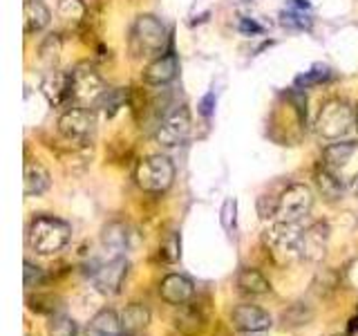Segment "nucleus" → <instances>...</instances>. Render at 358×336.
<instances>
[{"mask_svg": "<svg viewBox=\"0 0 358 336\" xmlns=\"http://www.w3.org/2000/svg\"><path fill=\"white\" fill-rule=\"evenodd\" d=\"M72 229L70 224L54 216H38L34 218L27 229V244L41 255H50L61 251L70 242Z\"/></svg>", "mask_w": 358, "mask_h": 336, "instance_id": "obj_1", "label": "nucleus"}, {"mask_svg": "<svg viewBox=\"0 0 358 336\" xmlns=\"http://www.w3.org/2000/svg\"><path fill=\"white\" fill-rule=\"evenodd\" d=\"M168 45V29L164 22L152 14H141L130 29V48L137 56L157 59Z\"/></svg>", "mask_w": 358, "mask_h": 336, "instance_id": "obj_2", "label": "nucleus"}, {"mask_svg": "<svg viewBox=\"0 0 358 336\" xmlns=\"http://www.w3.org/2000/svg\"><path fill=\"white\" fill-rule=\"evenodd\" d=\"M352 126H354V108L345 99H329L320 106L316 117L318 137L338 141L350 132Z\"/></svg>", "mask_w": 358, "mask_h": 336, "instance_id": "obj_3", "label": "nucleus"}, {"mask_svg": "<svg viewBox=\"0 0 358 336\" xmlns=\"http://www.w3.org/2000/svg\"><path fill=\"white\" fill-rule=\"evenodd\" d=\"M300 222H275L264 231V244L280 265H289L300 258Z\"/></svg>", "mask_w": 358, "mask_h": 336, "instance_id": "obj_4", "label": "nucleus"}, {"mask_svg": "<svg viewBox=\"0 0 358 336\" xmlns=\"http://www.w3.org/2000/svg\"><path fill=\"white\" fill-rule=\"evenodd\" d=\"M108 94V85L90 65H78L72 72V104L87 110H96Z\"/></svg>", "mask_w": 358, "mask_h": 336, "instance_id": "obj_5", "label": "nucleus"}, {"mask_svg": "<svg viewBox=\"0 0 358 336\" xmlns=\"http://www.w3.org/2000/svg\"><path fill=\"white\" fill-rule=\"evenodd\" d=\"M134 179H137L139 188L148 190V193H164L173 186L175 166L166 155H150L134 168Z\"/></svg>", "mask_w": 358, "mask_h": 336, "instance_id": "obj_6", "label": "nucleus"}, {"mask_svg": "<svg viewBox=\"0 0 358 336\" xmlns=\"http://www.w3.org/2000/svg\"><path fill=\"white\" fill-rule=\"evenodd\" d=\"M94 110H87L81 106H74L65 110L59 119V132L61 137L72 146H87L94 134Z\"/></svg>", "mask_w": 358, "mask_h": 336, "instance_id": "obj_7", "label": "nucleus"}, {"mask_svg": "<svg viewBox=\"0 0 358 336\" xmlns=\"http://www.w3.org/2000/svg\"><path fill=\"white\" fill-rule=\"evenodd\" d=\"M313 206V190L307 184H291L278 197V222H300Z\"/></svg>", "mask_w": 358, "mask_h": 336, "instance_id": "obj_8", "label": "nucleus"}, {"mask_svg": "<svg viewBox=\"0 0 358 336\" xmlns=\"http://www.w3.org/2000/svg\"><path fill=\"white\" fill-rule=\"evenodd\" d=\"M128 276V260L123 255H112L108 262L94 269V287L106 296H115Z\"/></svg>", "mask_w": 358, "mask_h": 336, "instance_id": "obj_9", "label": "nucleus"}, {"mask_svg": "<svg viewBox=\"0 0 358 336\" xmlns=\"http://www.w3.org/2000/svg\"><path fill=\"white\" fill-rule=\"evenodd\" d=\"M188 132H190V115L186 108H179L162 121V126L155 132V139L164 148H175V146L186 141Z\"/></svg>", "mask_w": 358, "mask_h": 336, "instance_id": "obj_10", "label": "nucleus"}, {"mask_svg": "<svg viewBox=\"0 0 358 336\" xmlns=\"http://www.w3.org/2000/svg\"><path fill=\"white\" fill-rule=\"evenodd\" d=\"M329 224L313 222L311 227L302 229L300 238V258H305L309 262H320L329 246Z\"/></svg>", "mask_w": 358, "mask_h": 336, "instance_id": "obj_11", "label": "nucleus"}, {"mask_svg": "<svg viewBox=\"0 0 358 336\" xmlns=\"http://www.w3.org/2000/svg\"><path fill=\"white\" fill-rule=\"evenodd\" d=\"M41 92L54 108H61L72 101V72L52 70L43 76Z\"/></svg>", "mask_w": 358, "mask_h": 336, "instance_id": "obj_12", "label": "nucleus"}, {"mask_svg": "<svg viewBox=\"0 0 358 336\" xmlns=\"http://www.w3.org/2000/svg\"><path fill=\"white\" fill-rule=\"evenodd\" d=\"M159 294H162V298L168 302V305L182 307V305H186L190 298H193L195 285H193V280L182 276V274H171V276H166L162 280Z\"/></svg>", "mask_w": 358, "mask_h": 336, "instance_id": "obj_13", "label": "nucleus"}, {"mask_svg": "<svg viewBox=\"0 0 358 336\" xmlns=\"http://www.w3.org/2000/svg\"><path fill=\"white\" fill-rule=\"evenodd\" d=\"M233 325L242 332H264L271 328V316L257 305H238L233 309Z\"/></svg>", "mask_w": 358, "mask_h": 336, "instance_id": "obj_14", "label": "nucleus"}, {"mask_svg": "<svg viewBox=\"0 0 358 336\" xmlns=\"http://www.w3.org/2000/svg\"><path fill=\"white\" fill-rule=\"evenodd\" d=\"M177 70H179L177 56L168 52V54L157 56V59H152L148 65H145L143 81L150 85H166L177 76Z\"/></svg>", "mask_w": 358, "mask_h": 336, "instance_id": "obj_15", "label": "nucleus"}, {"mask_svg": "<svg viewBox=\"0 0 358 336\" xmlns=\"http://www.w3.org/2000/svg\"><path fill=\"white\" fill-rule=\"evenodd\" d=\"M22 184H25V195H43L50 188L52 177L41 162L27 160L25 162V173H22Z\"/></svg>", "mask_w": 358, "mask_h": 336, "instance_id": "obj_16", "label": "nucleus"}, {"mask_svg": "<svg viewBox=\"0 0 358 336\" xmlns=\"http://www.w3.org/2000/svg\"><path fill=\"white\" fill-rule=\"evenodd\" d=\"M316 186L320 190V195L329 202H336L345 195V182L338 177V171H331L324 164L316 171Z\"/></svg>", "mask_w": 358, "mask_h": 336, "instance_id": "obj_17", "label": "nucleus"}, {"mask_svg": "<svg viewBox=\"0 0 358 336\" xmlns=\"http://www.w3.org/2000/svg\"><path fill=\"white\" fill-rule=\"evenodd\" d=\"M85 336H126V334H123V325L117 314L103 309L90 321Z\"/></svg>", "mask_w": 358, "mask_h": 336, "instance_id": "obj_18", "label": "nucleus"}, {"mask_svg": "<svg viewBox=\"0 0 358 336\" xmlns=\"http://www.w3.org/2000/svg\"><path fill=\"white\" fill-rule=\"evenodd\" d=\"M150 323V312L143 305H137L132 302L121 314V325H123V334L126 336H139Z\"/></svg>", "mask_w": 358, "mask_h": 336, "instance_id": "obj_19", "label": "nucleus"}, {"mask_svg": "<svg viewBox=\"0 0 358 336\" xmlns=\"http://www.w3.org/2000/svg\"><path fill=\"white\" fill-rule=\"evenodd\" d=\"M22 18H25V31L27 34H36L50 25V9L45 7L41 0H25V7H22Z\"/></svg>", "mask_w": 358, "mask_h": 336, "instance_id": "obj_20", "label": "nucleus"}, {"mask_svg": "<svg viewBox=\"0 0 358 336\" xmlns=\"http://www.w3.org/2000/svg\"><path fill=\"white\" fill-rule=\"evenodd\" d=\"M101 240H103L106 249L112 251V255H121L130 244V229L121 222H112L103 229V238Z\"/></svg>", "mask_w": 358, "mask_h": 336, "instance_id": "obj_21", "label": "nucleus"}, {"mask_svg": "<svg viewBox=\"0 0 358 336\" xmlns=\"http://www.w3.org/2000/svg\"><path fill=\"white\" fill-rule=\"evenodd\" d=\"M356 153V144L354 141H338V144H331L324 148L322 153V164L331 168V171H341L347 164H350L352 155Z\"/></svg>", "mask_w": 358, "mask_h": 336, "instance_id": "obj_22", "label": "nucleus"}, {"mask_svg": "<svg viewBox=\"0 0 358 336\" xmlns=\"http://www.w3.org/2000/svg\"><path fill=\"white\" fill-rule=\"evenodd\" d=\"M238 287L244 291V294H251V296H262L271 291V283L257 272L253 267H246L238 274Z\"/></svg>", "mask_w": 358, "mask_h": 336, "instance_id": "obj_23", "label": "nucleus"}, {"mask_svg": "<svg viewBox=\"0 0 358 336\" xmlns=\"http://www.w3.org/2000/svg\"><path fill=\"white\" fill-rule=\"evenodd\" d=\"M204 316H201V312L195 309V307H182V312L175 316V328L182 332V334H188V336H195L204 330Z\"/></svg>", "mask_w": 358, "mask_h": 336, "instance_id": "obj_24", "label": "nucleus"}, {"mask_svg": "<svg viewBox=\"0 0 358 336\" xmlns=\"http://www.w3.org/2000/svg\"><path fill=\"white\" fill-rule=\"evenodd\" d=\"M59 16L65 20V22H81L85 16H87V7L83 0H61L59 3Z\"/></svg>", "mask_w": 358, "mask_h": 336, "instance_id": "obj_25", "label": "nucleus"}, {"mask_svg": "<svg viewBox=\"0 0 358 336\" xmlns=\"http://www.w3.org/2000/svg\"><path fill=\"white\" fill-rule=\"evenodd\" d=\"M59 54H61V38L56 36V34H50V36L45 38L41 45V59L45 63L54 65L56 61H59Z\"/></svg>", "mask_w": 358, "mask_h": 336, "instance_id": "obj_26", "label": "nucleus"}, {"mask_svg": "<svg viewBox=\"0 0 358 336\" xmlns=\"http://www.w3.org/2000/svg\"><path fill=\"white\" fill-rule=\"evenodd\" d=\"M50 330H52V336H74L76 325L72 318H67V316H54Z\"/></svg>", "mask_w": 358, "mask_h": 336, "instance_id": "obj_27", "label": "nucleus"}, {"mask_svg": "<svg viewBox=\"0 0 358 336\" xmlns=\"http://www.w3.org/2000/svg\"><path fill=\"white\" fill-rule=\"evenodd\" d=\"M22 274H25V287L27 289H34V287H38L43 280H45V274H43V269L36 267V265H31V262H25V269H22Z\"/></svg>", "mask_w": 358, "mask_h": 336, "instance_id": "obj_28", "label": "nucleus"}, {"mask_svg": "<svg viewBox=\"0 0 358 336\" xmlns=\"http://www.w3.org/2000/svg\"><path fill=\"white\" fill-rule=\"evenodd\" d=\"M162 255L166 258L168 262L179 260V240H177V235H175V233H171V235H168V238L164 240V244H162Z\"/></svg>", "mask_w": 358, "mask_h": 336, "instance_id": "obj_29", "label": "nucleus"}, {"mask_svg": "<svg viewBox=\"0 0 358 336\" xmlns=\"http://www.w3.org/2000/svg\"><path fill=\"white\" fill-rule=\"evenodd\" d=\"M235 211H238V202L229 197L222 206V227L227 231H231L235 227Z\"/></svg>", "mask_w": 358, "mask_h": 336, "instance_id": "obj_30", "label": "nucleus"}, {"mask_svg": "<svg viewBox=\"0 0 358 336\" xmlns=\"http://www.w3.org/2000/svg\"><path fill=\"white\" fill-rule=\"evenodd\" d=\"M275 211H278V200H271L262 195L257 200V213H260V218L266 220V218H275Z\"/></svg>", "mask_w": 358, "mask_h": 336, "instance_id": "obj_31", "label": "nucleus"}, {"mask_svg": "<svg viewBox=\"0 0 358 336\" xmlns=\"http://www.w3.org/2000/svg\"><path fill=\"white\" fill-rule=\"evenodd\" d=\"M350 190H352L354 197H358V173L350 179Z\"/></svg>", "mask_w": 358, "mask_h": 336, "instance_id": "obj_32", "label": "nucleus"}, {"mask_svg": "<svg viewBox=\"0 0 358 336\" xmlns=\"http://www.w3.org/2000/svg\"><path fill=\"white\" fill-rule=\"evenodd\" d=\"M354 128L358 130V108L354 110Z\"/></svg>", "mask_w": 358, "mask_h": 336, "instance_id": "obj_33", "label": "nucleus"}, {"mask_svg": "<svg viewBox=\"0 0 358 336\" xmlns=\"http://www.w3.org/2000/svg\"><path fill=\"white\" fill-rule=\"evenodd\" d=\"M352 323H354V328H356V330H358V316H356V318H354V321H352Z\"/></svg>", "mask_w": 358, "mask_h": 336, "instance_id": "obj_34", "label": "nucleus"}]
</instances>
